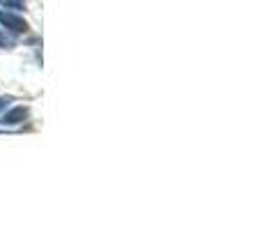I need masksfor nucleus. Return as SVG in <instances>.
Listing matches in <instances>:
<instances>
[{"instance_id":"f257e3e1","label":"nucleus","mask_w":262,"mask_h":230,"mask_svg":"<svg viewBox=\"0 0 262 230\" xmlns=\"http://www.w3.org/2000/svg\"><path fill=\"white\" fill-rule=\"evenodd\" d=\"M0 23H3L9 32H14V35H23V32L28 30L26 18L14 12H7V9H0Z\"/></svg>"},{"instance_id":"f03ea898","label":"nucleus","mask_w":262,"mask_h":230,"mask_svg":"<svg viewBox=\"0 0 262 230\" xmlns=\"http://www.w3.org/2000/svg\"><path fill=\"white\" fill-rule=\"evenodd\" d=\"M28 115H30V111H28L26 106H14L12 111L3 113L0 122H3L5 127H14V124H21V122H26V120H28Z\"/></svg>"},{"instance_id":"7ed1b4c3","label":"nucleus","mask_w":262,"mask_h":230,"mask_svg":"<svg viewBox=\"0 0 262 230\" xmlns=\"http://www.w3.org/2000/svg\"><path fill=\"white\" fill-rule=\"evenodd\" d=\"M12 101H14L12 95H3V97H0V113H5V109H9V106H12Z\"/></svg>"},{"instance_id":"20e7f679","label":"nucleus","mask_w":262,"mask_h":230,"mask_svg":"<svg viewBox=\"0 0 262 230\" xmlns=\"http://www.w3.org/2000/svg\"><path fill=\"white\" fill-rule=\"evenodd\" d=\"M0 5H3V7H9V9H21L23 7L21 0H0Z\"/></svg>"},{"instance_id":"39448f33","label":"nucleus","mask_w":262,"mask_h":230,"mask_svg":"<svg viewBox=\"0 0 262 230\" xmlns=\"http://www.w3.org/2000/svg\"><path fill=\"white\" fill-rule=\"evenodd\" d=\"M0 46H3V49H12V46H14V39H9L3 30H0Z\"/></svg>"}]
</instances>
